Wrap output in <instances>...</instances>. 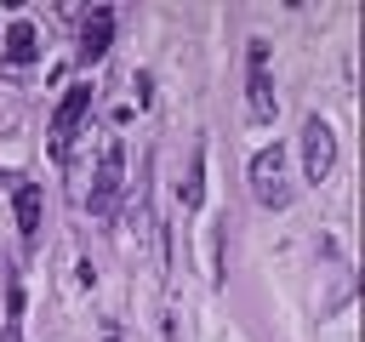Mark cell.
<instances>
[{
  "label": "cell",
  "mask_w": 365,
  "mask_h": 342,
  "mask_svg": "<svg viewBox=\"0 0 365 342\" xmlns=\"http://www.w3.org/2000/svg\"><path fill=\"white\" fill-rule=\"evenodd\" d=\"M0 342H23V279L6 274V331Z\"/></svg>",
  "instance_id": "9c48e42d"
},
{
  "label": "cell",
  "mask_w": 365,
  "mask_h": 342,
  "mask_svg": "<svg viewBox=\"0 0 365 342\" xmlns=\"http://www.w3.org/2000/svg\"><path fill=\"white\" fill-rule=\"evenodd\" d=\"M177 200H182V211H200V200H205V148H194V160H188V182L177 188Z\"/></svg>",
  "instance_id": "30bf717a"
},
{
  "label": "cell",
  "mask_w": 365,
  "mask_h": 342,
  "mask_svg": "<svg viewBox=\"0 0 365 342\" xmlns=\"http://www.w3.org/2000/svg\"><path fill=\"white\" fill-rule=\"evenodd\" d=\"M108 46H114V11L108 6H97V11H86L80 17V63H97V57H108Z\"/></svg>",
  "instance_id": "8992f818"
},
{
  "label": "cell",
  "mask_w": 365,
  "mask_h": 342,
  "mask_svg": "<svg viewBox=\"0 0 365 342\" xmlns=\"http://www.w3.org/2000/svg\"><path fill=\"white\" fill-rule=\"evenodd\" d=\"M40 217H46V194H40V182H17V234H23V245L40 239Z\"/></svg>",
  "instance_id": "52a82bcc"
},
{
  "label": "cell",
  "mask_w": 365,
  "mask_h": 342,
  "mask_svg": "<svg viewBox=\"0 0 365 342\" xmlns=\"http://www.w3.org/2000/svg\"><path fill=\"white\" fill-rule=\"evenodd\" d=\"M103 342H120V325H114V319L103 325Z\"/></svg>",
  "instance_id": "8fae6325"
},
{
  "label": "cell",
  "mask_w": 365,
  "mask_h": 342,
  "mask_svg": "<svg viewBox=\"0 0 365 342\" xmlns=\"http://www.w3.org/2000/svg\"><path fill=\"white\" fill-rule=\"evenodd\" d=\"M91 114V86L80 80V86H68L63 91V103H57V114H51V154L63 160L68 154V137H74V125Z\"/></svg>",
  "instance_id": "277c9868"
},
{
  "label": "cell",
  "mask_w": 365,
  "mask_h": 342,
  "mask_svg": "<svg viewBox=\"0 0 365 342\" xmlns=\"http://www.w3.org/2000/svg\"><path fill=\"white\" fill-rule=\"evenodd\" d=\"M251 200L268 205V211L291 205V165H285V148H279V142L251 154Z\"/></svg>",
  "instance_id": "6da1fadb"
},
{
  "label": "cell",
  "mask_w": 365,
  "mask_h": 342,
  "mask_svg": "<svg viewBox=\"0 0 365 342\" xmlns=\"http://www.w3.org/2000/svg\"><path fill=\"white\" fill-rule=\"evenodd\" d=\"M245 91H251V120H262V125H268L279 103H274V80H268V46H262V40H251V46H245Z\"/></svg>",
  "instance_id": "3957f363"
},
{
  "label": "cell",
  "mask_w": 365,
  "mask_h": 342,
  "mask_svg": "<svg viewBox=\"0 0 365 342\" xmlns=\"http://www.w3.org/2000/svg\"><path fill=\"white\" fill-rule=\"evenodd\" d=\"M0 57H6V63H34V57H40V34H34V23H11Z\"/></svg>",
  "instance_id": "ba28073f"
},
{
  "label": "cell",
  "mask_w": 365,
  "mask_h": 342,
  "mask_svg": "<svg viewBox=\"0 0 365 342\" xmlns=\"http://www.w3.org/2000/svg\"><path fill=\"white\" fill-rule=\"evenodd\" d=\"M331 165H336V137H331L325 120H308L302 125V171H308V182H325Z\"/></svg>",
  "instance_id": "5b68a950"
},
{
  "label": "cell",
  "mask_w": 365,
  "mask_h": 342,
  "mask_svg": "<svg viewBox=\"0 0 365 342\" xmlns=\"http://www.w3.org/2000/svg\"><path fill=\"white\" fill-rule=\"evenodd\" d=\"M120 188H125V142L108 137L103 142V160H97V177H91V194H86V211L91 217H108L114 200H120Z\"/></svg>",
  "instance_id": "7a4b0ae2"
}]
</instances>
